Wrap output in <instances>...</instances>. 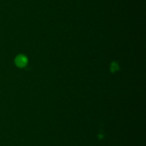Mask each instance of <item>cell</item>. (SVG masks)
Returning a JSON list of instances; mask_svg holds the SVG:
<instances>
[{
  "label": "cell",
  "mask_w": 146,
  "mask_h": 146,
  "mask_svg": "<svg viewBox=\"0 0 146 146\" xmlns=\"http://www.w3.org/2000/svg\"><path fill=\"white\" fill-rule=\"evenodd\" d=\"M27 58L24 55L20 54L18 55L15 59V63L19 67H24L27 64Z\"/></svg>",
  "instance_id": "cell-1"
}]
</instances>
